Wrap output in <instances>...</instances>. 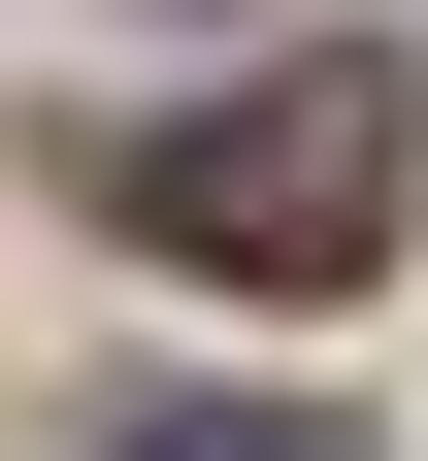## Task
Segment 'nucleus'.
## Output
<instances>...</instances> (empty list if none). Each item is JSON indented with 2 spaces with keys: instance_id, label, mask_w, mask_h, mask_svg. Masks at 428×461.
I'll list each match as a JSON object with an SVG mask.
<instances>
[{
  "instance_id": "obj_1",
  "label": "nucleus",
  "mask_w": 428,
  "mask_h": 461,
  "mask_svg": "<svg viewBox=\"0 0 428 461\" xmlns=\"http://www.w3.org/2000/svg\"><path fill=\"white\" fill-rule=\"evenodd\" d=\"M99 198H132L165 264H231V297H330L362 230L428 198V99L362 67V33H296V67H231V99H165V132H99Z\"/></svg>"
},
{
  "instance_id": "obj_2",
  "label": "nucleus",
  "mask_w": 428,
  "mask_h": 461,
  "mask_svg": "<svg viewBox=\"0 0 428 461\" xmlns=\"http://www.w3.org/2000/svg\"><path fill=\"white\" fill-rule=\"evenodd\" d=\"M99 461H362V429H296V395H132Z\"/></svg>"
}]
</instances>
